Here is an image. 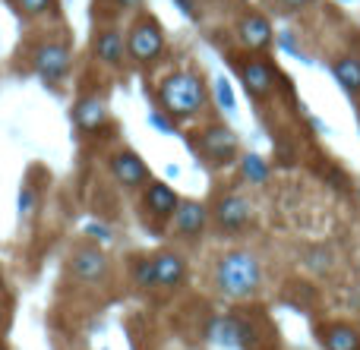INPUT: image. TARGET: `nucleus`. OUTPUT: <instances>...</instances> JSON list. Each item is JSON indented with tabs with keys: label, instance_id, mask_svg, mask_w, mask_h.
I'll return each instance as SVG.
<instances>
[{
	"label": "nucleus",
	"instance_id": "1",
	"mask_svg": "<svg viewBox=\"0 0 360 350\" xmlns=\"http://www.w3.org/2000/svg\"><path fill=\"white\" fill-rule=\"evenodd\" d=\"M262 278H266V271H262L259 256L250 250H228L215 265L218 294L228 297V300H237V303L259 294Z\"/></svg>",
	"mask_w": 360,
	"mask_h": 350
},
{
	"label": "nucleus",
	"instance_id": "2",
	"mask_svg": "<svg viewBox=\"0 0 360 350\" xmlns=\"http://www.w3.org/2000/svg\"><path fill=\"white\" fill-rule=\"evenodd\" d=\"M158 101H162L165 114L171 120H193L205 111L209 92H205V82L193 69H177V73L165 76L158 82Z\"/></svg>",
	"mask_w": 360,
	"mask_h": 350
},
{
	"label": "nucleus",
	"instance_id": "3",
	"mask_svg": "<svg viewBox=\"0 0 360 350\" xmlns=\"http://www.w3.org/2000/svg\"><path fill=\"white\" fill-rule=\"evenodd\" d=\"M162 51H165L162 22H158L155 16H149V13H143V16L130 25V32H127V54H130L136 63L149 67V63L158 60Z\"/></svg>",
	"mask_w": 360,
	"mask_h": 350
},
{
	"label": "nucleus",
	"instance_id": "4",
	"mask_svg": "<svg viewBox=\"0 0 360 350\" xmlns=\"http://www.w3.org/2000/svg\"><path fill=\"white\" fill-rule=\"evenodd\" d=\"M231 63L240 69V79L253 98H269V95H275V88H278V82H281V73L275 69V63L269 60V57L253 54V57H240V63L237 60H231Z\"/></svg>",
	"mask_w": 360,
	"mask_h": 350
},
{
	"label": "nucleus",
	"instance_id": "5",
	"mask_svg": "<svg viewBox=\"0 0 360 350\" xmlns=\"http://www.w3.org/2000/svg\"><path fill=\"white\" fill-rule=\"evenodd\" d=\"M32 63H35V73L41 76L44 82L54 86V82L67 79L70 67H73V51H70L67 44H60V41H48V44H41V48L35 51Z\"/></svg>",
	"mask_w": 360,
	"mask_h": 350
},
{
	"label": "nucleus",
	"instance_id": "6",
	"mask_svg": "<svg viewBox=\"0 0 360 350\" xmlns=\"http://www.w3.org/2000/svg\"><path fill=\"white\" fill-rule=\"evenodd\" d=\"M199 155L205 158L209 164H231L237 158V136H234V130H228V126H221V123H212L209 130L199 136Z\"/></svg>",
	"mask_w": 360,
	"mask_h": 350
},
{
	"label": "nucleus",
	"instance_id": "7",
	"mask_svg": "<svg viewBox=\"0 0 360 350\" xmlns=\"http://www.w3.org/2000/svg\"><path fill=\"white\" fill-rule=\"evenodd\" d=\"M212 218H215V224L224 234H240L250 224V218H253V208H250V202L240 193H224L212 206Z\"/></svg>",
	"mask_w": 360,
	"mask_h": 350
},
{
	"label": "nucleus",
	"instance_id": "8",
	"mask_svg": "<svg viewBox=\"0 0 360 350\" xmlns=\"http://www.w3.org/2000/svg\"><path fill=\"white\" fill-rule=\"evenodd\" d=\"M237 41L247 51H253V54L269 51L275 44V29H272V22H269V16L253 13V10L243 13V16L237 19Z\"/></svg>",
	"mask_w": 360,
	"mask_h": 350
},
{
	"label": "nucleus",
	"instance_id": "9",
	"mask_svg": "<svg viewBox=\"0 0 360 350\" xmlns=\"http://www.w3.org/2000/svg\"><path fill=\"white\" fill-rule=\"evenodd\" d=\"M111 174L124 189H139L152 180L149 168H146V161L136 152H117V155H111Z\"/></svg>",
	"mask_w": 360,
	"mask_h": 350
},
{
	"label": "nucleus",
	"instance_id": "10",
	"mask_svg": "<svg viewBox=\"0 0 360 350\" xmlns=\"http://www.w3.org/2000/svg\"><path fill=\"white\" fill-rule=\"evenodd\" d=\"M70 271L79 281H105L108 278V256L98 246H76L70 253Z\"/></svg>",
	"mask_w": 360,
	"mask_h": 350
},
{
	"label": "nucleus",
	"instance_id": "11",
	"mask_svg": "<svg viewBox=\"0 0 360 350\" xmlns=\"http://www.w3.org/2000/svg\"><path fill=\"white\" fill-rule=\"evenodd\" d=\"M143 189H146V193H143V206H146V212H149L152 218L162 221V224L174 218V212H177V206H180V196L168 187V183L149 180Z\"/></svg>",
	"mask_w": 360,
	"mask_h": 350
},
{
	"label": "nucleus",
	"instance_id": "12",
	"mask_svg": "<svg viewBox=\"0 0 360 350\" xmlns=\"http://www.w3.org/2000/svg\"><path fill=\"white\" fill-rule=\"evenodd\" d=\"M171 221H174V234L180 240H199L205 231V224H209V208L196 199H186L177 206V212Z\"/></svg>",
	"mask_w": 360,
	"mask_h": 350
},
{
	"label": "nucleus",
	"instance_id": "13",
	"mask_svg": "<svg viewBox=\"0 0 360 350\" xmlns=\"http://www.w3.org/2000/svg\"><path fill=\"white\" fill-rule=\"evenodd\" d=\"M152 265H155V288H165V290H174L184 284L186 278V262L184 256L174 250H162L152 256Z\"/></svg>",
	"mask_w": 360,
	"mask_h": 350
},
{
	"label": "nucleus",
	"instance_id": "14",
	"mask_svg": "<svg viewBox=\"0 0 360 350\" xmlns=\"http://www.w3.org/2000/svg\"><path fill=\"white\" fill-rule=\"evenodd\" d=\"M316 338L323 350H360V332L348 322H323L316 325Z\"/></svg>",
	"mask_w": 360,
	"mask_h": 350
},
{
	"label": "nucleus",
	"instance_id": "15",
	"mask_svg": "<svg viewBox=\"0 0 360 350\" xmlns=\"http://www.w3.org/2000/svg\"><path fill=\"white\" fill-rule=\"evenodd\" d=\"M73 123L82 133H98L108 123V105L98 95H86V98H79L73 105Z\"/></svg>",
	"mask_w": 360,
	"mask_h": 350
},
{
	"label": "nucleus",
	"instance_id": "16",
	"mask_svg": "<svg viewBox=\"0 0 360 350\" xmlns=\"http://www.w3.org/2000/svg\"><path fill=\"white\" fill-rule=\"evenodd\" d=\"M124 54H127V41L117 29H105L95 35V57L108 67H120L124 63Z\"/></svg>",
	"mask_w": 360,
	"mask_h": 350
},
{
	"label": "nucleus",
	"instance_id": "17",
	"mask_svg": "<svg viewBox=\"0 0 360 350\" xmlns=\"http://www.w3.org/2000/svg\"><path fill=\"white\" fill-rule=\"evenodd\" d=\"M332 76H335L338 86L348 95H357L360 92V57H338L332 63Z\"/></svg>",
	"mask_w": 360,
	"mask_h": 350
},
{
	"label": "nucleus",
	"instance_id": "18",
	"mask_svg": "<svg viewBox=\"0 0 360 350\" xmlns=\"http://www.w3.org/2000/svg\"><path fill=\"white\" fill-rule=\"evenodd\" d=\"M212 98H215V105L221 107L224 114H237V95H234V86H231V79L224 73L215 76V86H212Z\"/></svg>",
	"mask_w": 360,
	"mask_h": 350
},
{
	"label": "nucleus",
	"instance_id": "19",
	"mask_svg": "<svg viewBox=\"0 0 360 350\" xmlns=\"http://www.w3.org/2000/svg\"><path fill=\"white\" fill-rule=\"evenodd\" d=\"M240 174H243V180H250V183H266L269 161L262 155H256V152H247V155L240 158Z\"/></svg>",
	"mask_w": 360,
	"mask_h": 350
},
{
	"label": "nucleus",
	"instance_id": "20",
	"mask_svg": "<svg viewBox=\"0 0 360 350\" xmlns=\"http://www.w3.org/2000/svg\"><path fill=\"white\" fill-rule=\"evenodd\" d=\"M133 284L143 290L155 288V265H152V256H136L133 259Z\"/></svg>",
	"mask_w": 360,
	"mask_h": 350
},
{
	"label": "nucleus",
	"instance_id": "21",
	"mask_svg": "<svg viewBox=\"0 0 360 350\" xmlns=\"http://www.w3.org/2000/svg\"><path fill=\"white\" fill-rule=\"evenodd\" d=\"M307 265H310L316 275H329L332 271V250H326V246H313V250L307 253Z\"/></svg>",
	"mask_w": 360,
	"mask_h": 350
},
{
	"label": "nucleus",
	"instance_id": "22",
	"mask_svg": "<svg viewBox=\"0 0 360 350\" xmlns=\"http://www.w3.org/2000/svg\"><path fill=\"white\" fill-rule=\"evenodd\" d=\"M19 16H41L51 10V0H13Z\"/></svg>",
	"mask_w": 360,
	"mask_h": 350
},
{
	"label": "nucleus",
	"instance_id": "23",
	"mask_svg": "<svg viewBox=\"0 0 360 350\" xmlns=\"http://www.w3.org/2000/svg\"><path fill=\"white\" fill-rule=\"evenodd\" d=\"M149 123L155 126V130L168 133V136H177V126H174V120H171L165 111H149Z\"/></svg>",
	"mask_w": 360,
	"mask_h": 350
},
{
	"label": "nucleus",
	"instance_id": "24",
	"mask_svg": "<svg viewBox=\"0 0 360 350\" xmlns=\"http://www.w3.org/2000/svg\"><path fill=\"white\" fill-rule=\"evenodd\" d=\"M86 234L92 240H98V243H111L114 240V234H111V227H105V224H95V221H89L86 224Z\"/></svg>",
	"mask_w": 360,
	"mask_h": 350
},
{
	"label": "nucleus",
	"instance_id": "25",
	"mask_svg": "<svg viewBox=\"0 0 360 350\" xmlns=\"http://www.w3.org/2000/svg\"><path fill=\"white\" fill-rule=\"evenodd\" d=\"M19 212H22V215H32V212H35V193H32V187H22V189H19Z\"/></svg>",
	"mask_w": 360,
	"mask_h": 350
},
{
	"label": "nucleus",
	"instance_id": "26",
	"mask_svg": "<svg viewBox=\"0 0 360 350\" xmlns=\"http://www.w3.org/2000/svg\"><path fill=\"white\" fill-rule=\"evenodd\" d=\"M278 44L288 51L291 57H297V60H304V54H300V48H297V41H294V32H285V35H278ZM307 63V60H304Z\"/></svg>",
	"mask_w": 360,
	"mask_h": 350
},
{
	"label": "nucleus",
	"instance_id": "27",
	"mask_svg": "<svg viewBox=\"0 0 360 350\" xmlns=\"http://www.w3.org/2000/svg\"><path fill=\"white\" fill-rule=\"evenodd\" d=\"M313 0H278V6L285 13H297V10H304V6H310Z\"/></svg>",
	"mask_w": 360,
	"mask_h": 350
},
{
	"label": "nucleus",
	"instance_id": "28",
	"mask_svg": "<svg viewBox=\"0 0 360 350\" xmlns=\"http://www.w3.org/2000/svg\"><path fill=\"white\" fill-rule=\"evenodd\" d=\"M177 6H180V13H184V16L199 19V10H196V4H193V0H177Z\"/></svg>",
	"mask_w": 360,
	"mask_h": 350
},
{
	"label": "nucleus",
	"instance_id": "29",
	"mask_svg": "<svg viewBox=\"0 0 360 350\" xmlns=\"http://www.w3.org/2000/svg\"><path fill=\"white\" fill-rule=\"evenodd\" d=\"M114 4H117V6H124V10H133V6H139V4H143V0H114Z\"/></svg>",
	"mask_w": 360,
	"mask_h": 350
},
{
	"label": "nucleus",
	"instance_id": "30",
	"mask_svg": "<svg viewBox=\"0 0 360 350\" xmlns=\"http://www.w3.org/2000/svg\"><path fill=\"white\" fill-rule=\"evenodd\" d=\"M338 4H354V0H338Z\"/></svg>",
	"mask_w": 360,
	"mask_h": 350
}]
</instances>
